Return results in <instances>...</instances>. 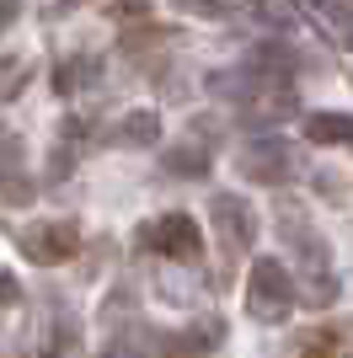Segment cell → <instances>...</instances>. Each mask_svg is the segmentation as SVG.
<instances>
[{
	"label": "cell",
	"mask_w": 353,
	"mask_h": 358,
	"mask_svg": "<svg viewBox=\"0 0 353 358\" xmlns=\"http://www.w3.org/2000/svg\"><path fill=\"white\" fill-rule=\"evenodd\" d=\"M294 299H300V289H294L289 268L279 257H257L247 273V315L263 321V327H279V321H289Z\"/></svg>",
	"instance_id": "obj_1"
},
{
	"label": "cell",
	"mask_w": 353,
	"mask_h": 358,
	"mask_svg": "<svg viewBox=\"0 0 353 358\" xmlns=\"http://www.w3.org/2000/svg\"><path fill=\"white\" fill-rule=\"evenodd\" d=\"M139 246L166 257V262H198L204 257V230H198L193 214L172 209V214H155V220L139 224Z\"/></svg>",
	"instance_id": "obj_2"
},
{
	"label": "cell",
	"mask_w": 353,
	"mask_h": 358,
	"mask_svg": "<svg viewBox=\"0 0 353 358\" xmlns=\"http://www.w3.org/2000/svg\"><path fill=\"white\" fill-rule=\"evenodd\" d=\"M209 220H214V241H220L225 262H235V257L251 252V241H257V214H251L247 198L214 193V198H209Z\"/></svg>",
	"instance_id": "obj_3"
},
{
	"label": "cell",
	"mask_w": 353,
	"mask_h": 358,
	"mask_svg": "<svg viewBox=\"0 0 353 358\" xmlns=\"http://www.w3.org/2000/svg\"><path fill=\"white\" fill-rule=\"evenodd\" d=\"M16 246H22V257L38 262V268H59V262H70V257L81 252V224L75 220H38L16 236Z\"/></svg>",
	"instance_id": "obj_4"
},
{
	"label": "cell",
	"mask_w": 353,
	"mask_h": 358,
	"mask_svg": "<svg viewBox=\"0 0 353 358\" xmlns=\"http://www.w3.org/2000/svg\"><path fill=\"white\" fill-rule=\"evenodd\" d=\"M235 171L247 182H257V187H284V182L300 171V155H294V145H284V139H251V145L235 155Z\"/></svg>",
	"instance_id": "obj_5"
},
{
	"label": "cell",
	"mask_w": 353,
	"mask_h": 358,
	"mask_svg": "<svg viewBox=\"0 0 353 358\" xmlns=\"http://www.w3.org/2000/svg\"><path fill=\"white\" fill-rule=\"evenodd\" d=\"M225 343V321L220 315H204V321H188L161 337V358H214V348Z\"/></svg>",
	"instance_id": "obj_6"
},
{
	"label": "cell",
	"mask_w": 353,
	"mask_h": 358,
	"mask_svg": "<svg viewBox=\"0 0 353 358\" xmlns=\"http://www.w3.org/2000/svg\"><path fill=\"white\" fill-rule=\"evenodd\" d=\"M161 353V331L145 327V321H129V327H118L113 337L102 343V358H155Z\"/></svg>",
	"instance_id": "obj_7"
},
{
	"label": "cell",
	"mask_w": 353,
	"mask_h": 358,
	"mask_svg": "<svg viewBox=\"0 0 353 358\" xmlns=\"http://www.w3.org/2000/svg\"><path fill=\"white\" fill-rule=\"evenodd\" d=\"M161 139V118L150 113V107H134V113H123V118L113 123L102 134V145H129V150H145Z\"/></svg>",
	"instance_id": "obj_8"
},
{
	"label": "cell",
	"mask_w": 353,
	"mask_h": 358,
	"mask_svg": "<svg viewBox=\"0 0 353 358\" xmlns=\"http://www.w3.org/2000/svg\"><path fill=\"white\" fill-rule=\"evenodd\" d=\"M353 337L348 327H338V321H326V327H310L305 337H300V358H348Z\"/></svg>",
	"instance_id": "obj_9"
},
{
	"label": "cell",
	"mask_w": 353,
	"mask_h": 358,
	"mask_svg": "<svg viewBox=\"0 0 353 358\" xmlns=\"http://www.w3.org/2000/svg\"><path fill=\"white\" fill-rule=\"evenodd\" d=\"M0 198H6V203H27V198H32V182H27V171H22V145H16V139H6V161H0Z\"/></svg>",
	"instance_id": "obj_10"
},
{
	"label": "cell",
	"mask_w": 353,
	"mask_h": 358,
	"mask_svg": "<svg viewBox=\"0 0 353 358\" xmlns=\"http://www.w3.org/2000/svg\"><path fill=\"white\" fill-rule=\"evenodd\" d=\"M305 139L310 145H348L353 139V118L348 113H310L305 118Z\"/></svg>",
	"instance_id": "obj_11"
},
{
	"label": "cell",
	"mask_w": 353,
	"mask_h": 358,
	"mask_svg": "<svg viewBox=\"0 0 353 358\" xmlns=\"http://www.w3.org/2000/svg\"><path fill=\"white\" fill-rule=\"evenodd\" d=\"M161 166L172 171V177H209V166H214V161H209L204 145H172L161 155Z\"/></svg>",
	"instance_id": "obj_12"
},
{
	"label": "cell",
	"mask_w": 353,
	"mask_h": 358,
	"mask_svg": "<svg viewBox=\"0 0 353 358\" xmlns=\"http://www.w3.org/2000/svg\"><path fill=\"white\" fill-rule=\"evenodd\" d=\"M97 70H102V59H97V54H70V59L59 64L54 86L64 91V96H70L75 86H91V80H97Z\"/></svg>",
	"instance_id": "obj_13"
},
{
	"label": "cell",
	"mask_w": 353,
	"mask_h": 358,
	"mask_svg": "<svg viewBox=\"0 0 353 358\" xmlns=\"http://www.w3.org/2000/svg\"><path fill=\"white\" fill-rule=\"evenodd\" d=\"M338 294H342V289H338V278H332V273H310L305 289H300V299H305L310 310H326V305H332Z\"/></svg>",
	"instance_id": "obj_14"
},
{
	"label": "cell",
	"mask_w": 353,
	"mask_h": 358,
	"mask_svg": "<svg viewBox=\"0 0 353 358\" xmlns=\"http://www.w3.org/2000/svg\"><path fill=\"white\" fill-rule=\"evenodd\" d=\"M316 6H321L326 27L338 32L342 43H353V0H316Z\"/></svg>",
	"instance_id": "obj_15"
},
{
	"label": "cell",
	"mask_w": 353,
	"mask_h": 358,
	"mask_svg": "<svg viewBox=\"0 0 353 358\" xmlns=\"http://www.w3.org/2000/svg\"><path fill=\"white\" fill-rule=\"evenodd\" d=\"M22 86H27V64H22V59H6V64H0V96H16Z\"/></svg>",
	"instance_id": "obj_16"
},
{
	"label": "cell",
	"mask_w": 353,
	"mask_h": 358,
	"mask_svg": "<svg viewBox=\"0 0 353 358\" xmlns=\"http://www.w3.org/2000/svg\"><path fill=\"white\" fill-rule=\"evenodd\" d=\"M176 6L193 16H230L235 11V0H176Z\"/></svg>",
	"instance_id": "obj_17"
},
{
	"label": "cell",
	"mask_w": 353,
	"mask_h": 358,
	"mask_svg": "<svg viewBox=\"0 0 353 358\" xmlns=\"http://www.w3.org/2000/svg\"><path fill=\"white\" fill-rule=\"evenodd\" d=\"M113 16H134V22H145L150 0H113Z\"/></svg>",
	"instance_id": "obj_18"
},
{
	"label": "cell",
	"mask_w": 353,
	"mask_h": 358,
	"mask_svg": "<svg viewBox=\"0 0 353 358\" xmlns=\"http://www.w3.org/2000/svg\"><path fill=\"white\" fill-rule=\"evenodd\" d=\"M16 294H22L16 278H11V273H0V305H16Z\"/></svg>",
	"instance_id": "obj_19"
},
{
	"label": "cell",
	"mask_w": 353,
	"mask_h": 358,
	"mask_svg": "<svg viewBox=\"0 0 353 358\" xmlns=\"http://www.w3.org/2000/svg\"><path fill=\"white\" fill-rule=\"evenodd\" d=\"M16 22V0H0V27H11Z\"/></svg>",
	"instance_id": "obj_20"
},
{
	"label": "cell",
	"mask_w": 353,
	"mask_h": 358,
	"mask_svg": "<svg viewBox=\"0 0 353 358\" xmlns=\"http://www.w3.org/2000/svg\"><path fill=\"white\" fill-rule=\"evenodd\" d=\"M64 6H75V0H64Z\"/></svg>",
	"instance_id": "obj_21"
}]
</instances>
